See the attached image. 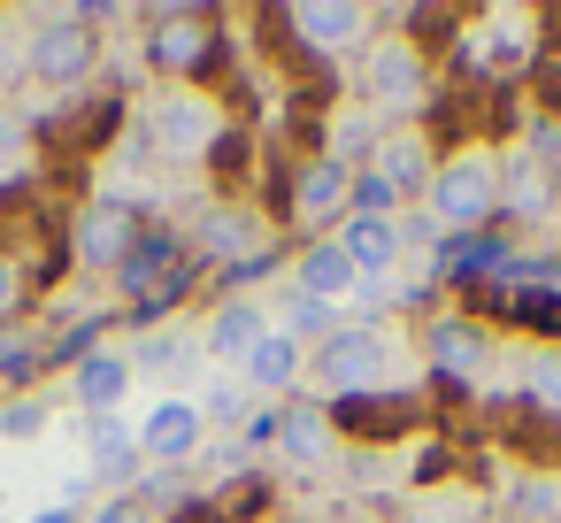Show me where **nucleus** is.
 <instances>
[{
	"instance_id": "3",
	"label": "nucleus",
	"mask_w": 561,
	"mask_h": 523,
	"mask_svg": "<svg viewBox=\"0 0 561 523\" xmlns=\"http://www.w3.org/2000/svg\"><path fill=\"white\" fill-rule=\"evenodd\" d=\"M500 208V170L484 162V155H461V162H446L438 178H431V216L438 224H484Z\"/></svg>"
},
{
	"instance_id": "10",
	"label": "nucleus",
	"mask_w": 561,
	"mask_h": 523,
	"mask_svg": "<svg viewBox=\"0 0 561 523\" xmlns=\"http://www.w3.org/2000/svg\"><path fill=\"white\" fill-rule=\"evenodd\" d=\"M154 139H162L170 155H201V147L216 139V109H208L201 93H170V101L154 109Z\"/></svg>"
},
{
	"instance_id": "25",
	"label": "nucleus",
	"mask_w": 561,
	"mask_h": 523,
	"mask_svg": "<svg viewBox=\"0 0 561 523\" xmlns=\"http://www.w3.org/2000/svg\"><path fill=\"white\" fill-rule=\"evenodd\" d=\"M85 523H154V508H147V500H108V508L85 515Z\"/></svg>"
},
{
	"instance_id": "20",
	"label": "nucleus",
	"mask_w": 561,
	"mask_h": 523,
	"mask_svg": "<svg viewBox=\"0 0 561 523\" xmlns=\"http://www.w3.org/2000/svg\"><path fill=\"white\" fill-rule=\"evenodd\" d=\"M201 239H208L216 254H262V224L239 216V208H216V216L201 224Z\"/></svg>"
},
{
	"instance_id": "9",
	"label": "nucleus",
	"mask_w": 561,
	"mask_h": 523,
	"mask_svg": "<svg viewBox=\"0 0 561 523\" xmlns=\"http://www.w3.org/2000/svg\"><path fill=\"white\" fill-rule=\"evenodd\" d=\"M216 55V24L201 16V9H170L162 24H154V62L162 70H201Z\"/></svg>"
},
{
	"instance_id": "19",
	"label": "nucleus",
	"mask_w": 561,
	"mask_h": 523,
	"mask_svg": "<svg viewBox=\"0 0 561 523\" xmlns=\"http://www.w3.org/2000/svg\"><path fill=\"white\" fill-rule=\"evenodd\" d=\"M277 446H285V462H316V454L331 446V423H323V408H285V423H277Z\"/></svg>"
},
{
	"instance_id": "15",
	"label": "nucleus",
	"mask_w": 561,
	"mask_h": 523,
	"mask_svg": "<svg viewBox=\"0 0 561 523\" xmlns=\"http://www.w3.org/2000/svg\"><path fill=\"white\" fill-rule=\"evenodd\" d=\"M346 201H354V178H346V162H308V170H300V185H293V208H300L308 224L339 216Z\"/></svg>"
},
{
	"instance_id": "28",
	"label": "nucleus",
	"mask_w": 561,
	"mask_h": 523,
	"mask_svg": "<svg viewBox=\"0 0 561 523\" xmlns=\"http://www.w3.org/2000/svg\"><path fill=\"white\" fill-rule=\"evenodd\" d=\"M24 523H85V515H78L70 500H55V508H39V515H24Z\"/></svg>"
},
{
	"instance_id": "11",
	"label": "nucleus",
	"mask_w": 561,
	"mask_h": 523,
	"mask_svg": "<svg viewBox=\"0 0 561 523\" xmlns=\"http://www.w3.org/2000/svg\"><path fill=\"white\" fill-rule=\"evenodd\" d=\"M423 346H431V369H446V377H477V369H484V354H492V339H484L469 316H438Z\"/></svg>"
},
{
	"instance_id": "12",
	"label": "nucleus",
	"mask_w": 561,
	"mask_h": 523,
	"mask_svg": "<svg viewBox=\"0 0 561 523\" xmlns=\"http://www.w3.org/2000/svg\"><path fill=\"white\" fill-rule=\"evenodd\" d=\"M362 285V270H354V254L339 247V239H323V247H308L300 254V300H339V293H354Z\"/></svg>"
},
{
	"instance_id": "27",
	"label": "nucleus",
	"mask_w": 561,
	"mask_h": 523,
	"mask_svg": "<svg viewBox=\"0 0 561 523\" xmlns=\"http://www.w3.org/2000/svg\"><path fill=\"white\" fill-rule=\"evenodd\" d=\"M293 323H308V331H316V323H331V308H323V300H293Z\"/></svg>"
},
{
	"instance_id": "13",
	"label": "nucleus",
	"mask_w": 561,
	"mask_h": 523,
	"mask_svg": "<svg viewBox=\"0 0 561 523\" xmlns=\"http://www.w3.org/2000/svg\"><path fill=\"white\" fill-rule=\"evenodd\" d=\"M85 454H93V477H131L139 469V431L124 416H85Z\"/></svg>"
},
{
	"instance_id": "5",
	"label": "nucleus",
	"mask_w": 561,
	"mask_h": 523,
	"mask_svg": "<svg viewBox=\"0 0 561 523\" xmlns=\"http://www.w3.org/2000/svg\"><path fill=\"white\" fill-rule=\"evenodd\" d=\"M131 254H139V216H131L124 201L85 208V224H78V262H93V270H124Z\"/></svg>"
},
{
	"instance_id": "21",
	"label": "nucleus",
	"mask_w": 561,
	"mask_h": 523,
	"mask_svg": "<svg viewBox=\"0 0 561 523\" xmlns=\"http://www.w3.org/2000/svg\"><path fill=\"white\" fill-rule=\"evenodd\" d=\"M423 162H431V155H423V139H415V132H400V139H385L377 178H392V185L408 193V185H423Z\"/></svg>"
},
{
	"instance_id": "23",
	"label": "nucleus",
	"mask_w": 561,
	"mask_h": 523,
	"mask_svg": "<svg viewBox=\"0 0 561 523\" xmlns=\"http://www.w3.org/2000/svg\"><path fill=\"white\" fill-rule=\"evenodd\" d=\"M392 201H400V185H392V178H377V170H369V178H354V208H362V216H392Z\"/></svg>"
},
{
	"instance_id": "22",
	"label": "nucleus",
	"mask_w": 561,
	"mask_h": 523,
	"mask_svg": "<svg viewBox=\"0 0 561 523\" xmlns=\"http://www.w3.org/2000/svg\"><path fill=\"white\" fill-rule=\"evenodd\" d=\"M523 393H530L538 408H561V346H546V354L523 369Z\"/></svg>"
},
{
	"instance_id": "6",
	"label": "nucleus",
	"mask_w": 561,
	"mask_h": 523,
	"mask_svg": "<svg viewBox=\"0 0 561 523\" xmlns=\"http://www.w3.org/2000/svg\"><path fill=\"white\" fill-rule=\"evenodd\" d=\"M469 62L492 70V78L523 70V62H530V16H523V9H492V16L469 32Z\"/></svg>"
},
{
	"instance_id": "14",
	"label": "nucleus",
	"mask_w": 561,
	"mask_h": 523,
	"mask_svg": "<svg viewBox=\"0 0 561 523\" xmlns=\"http://www.w3.org/2000/svg\"><path fill=\"white\" fill-rule=\"evenodd\" d=\"M293 32H300L308 47L339 55V47H354V32H362V9H346V0H300V9H293Z\"/></svg>"
},
{
	"instance_id": "1",
	"label": "nucleus",
	"mask_w": 561,
	"mask_h": 523,
	"mask_svg": "<svg viewBox=\"0 0 561 523\" xmlns=\"http://www.w3.org/2000/svg\"><path fill=\"white\" fill-rule=\"evenodd\" d=\"M101 39H93V9H62V16H39L32 39H24V70L47 78V86H78L93 70Z\"/></svg>"
},
{
	"instance_id": "4",
	"label": "nucleus",
	"mask_w": 561,
	"mask_h": 523,
	"mask_svg": "<svg viewBox=\"0 0 561 523\" xmlns=\"http://www.w3.org/2000/svg\"><path fill=\"white\" fill-rule=\"evenodd\" d=\"M362 86H369V101H385V109H415V101L431 93V62H423L408 39H377Z\"/></svg>"
},
{
	"instance_id": "29",
	"label": "nucleus",
	"mask_w": 561,
	"mask_h": 523,
	"mask_svg": "<svg viewBox=\"0 0 561 523\" xmlns=\"http://www.w3.org/2000/svg\"><path fill=\"white\" fill-rule=\"evenodd\" d=\"M500 523H523V515H500Z\"/></svg>"
},
{
	"instance_id": "17",
	"label": "nucleus",
	"mask_w": 561,
	"mask_h": 523,
	"mask_svg": "<svg viewBox=\"0 0 561 523\" xmlns=\"http://www.w3.org/2000/svg\"><path fill=\"white\" fill-rule=\"evenodd\" d=\"M239 369H247V385H254V393H285V385L300 377V339H293V331H270Z\"/></svg>"
},
{
	"instance_id": "16",
	"label": "nucleus",
	"mask_w": 561,
	"mask_h": 523,
	"mask_svg": "<svg viewBox=\"0 0 561 523\" xmlns=\"http://www.w3.org/2000/svg\"><path fill=\"white\" fill-rule=\"evenodd\" d=\"M262 339H270V316L254 300H224L216 323H208V354H231V362H247Z\"/></svg>"
},
{
	"instance_id": "24",
	"label": "nucleus",
	"mask_w": 561,
	"mask_h": 523,
	"mask_svg": "<svg viewBox=\"0 0 561 523\" xmlns=\"http://www.w3.org/2000/svg\"><path fill=\"white\" fill-rule=\"evenodd\" d=\"M39 423H47V416H39L32 400H16V408H0V431H9V439H32Z\"/></svg>"
},
{
	"instance_id": "18",
	"label": "nucleus",
	"mask_w": 561,
	"mask_h": 523,
	"mask_svg": "<svg viewBox=\"0 0 561 523\" xmlns=\"http://www.w3.org/2000/svg\"><path fill=\"white\" fill-rule=\"evenodd\" d=\"M339 247L354 254V270H392V254H400V224H392V216H354Z\"/></svg>"
},
{
	"instance_id": "8",
	"label": "nucleus",
	"mask_w": 561,
	"mask_h": 523,
	"mask_svg": "<svg viewBox=\"0 0 561 523\" xmlns=\"http://www.w3.org/2000/svg\"><path fill=\"white\" fill-rule=\"evenodd\" d=\"M201 423H208V416H201L193 400H178V393H170V400H154V408H147V423H139V454L185 462V454L201 446Z\"/></svg>"
},
{
	"instance_id": "2",
	"label": "nucleus",
	"mask_w": 561,
	"mask_h": 523,
	"mask_svg": "<svg viewBox=\"0 0 561 523\" xmlns=\"http://www.w3.org/2000/svg\"><path fill=\"white\" fill-rule=\"evenodd\" d=\"M400 377V339L392 331H339L323 346V385L339 393H369V385H392Z\"/></svg>"
},
{
	"instance_id": "26",
	"label": "nucleus",
	"mask_w": 561,
	"mask_h": 523,
	"mask_svg": "<svg viewBox=\"0 0 561 523\" xmlns=\"http://www.w3.org/2000/svg\"><path fill=\"white\" fill-rule=\"evenodd\" d=\"M9 308H16V262L0 254V316H9Z\"/></svg>"
},
{
	"instance_id": "7",
	"label": "nucleus",
	"mask_w": 561,
	"mask_h": 523,
	"mask_svg": "<svg viewBox=\"0 0 561 523\" xmlns=\"http://www.w3.org/2000/svg\"><path fill=\"white\" fill-rule=\"evenodd\" d=\"M131 377H139V362H131V354H116V346H101V354H85V362H78L70 400H78L85 416H116V400L131 393Z\"/></svg>"
}]
</instances>
